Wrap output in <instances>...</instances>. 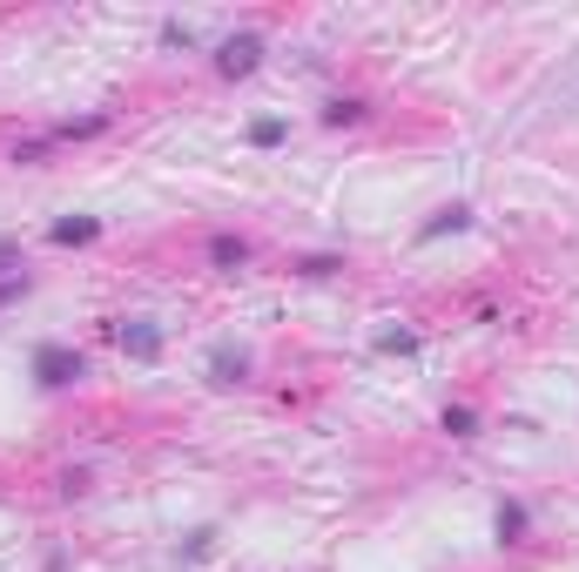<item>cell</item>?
<instances>
[{"instance_id": "obj_1", "label": "cell", "mask_w": 579, "mask_h": 572, "mask_svg": "<svg viewBox=\"0 0 579 572\" xmlns=\"http://www.w3.org/2000/svg\"><path fill=\"white\" fill-rule=\"evenodd\" d=\"M34 377H41V385H68V377H82V357L61 351V343H41V351H34Z\"/></svg>"}, {"instance_id": "obj_2", "label": "cell", "mask_w": 579, "mask_h": 572, "mask_svg": "<svg viewBox=\"0 0 579 572\" xmlns=\"http://www.w3.org/2000/svg\"><path fill=\"white\" fill-rule=\"evenodd\" d=\"M256 54H263V41H256V34H243V41H229V48H222V61H216V68H222V74H250V68H256Z\"/></svg>"}, {"instance_id": "obj_3", "label": "cell", "mask_w": 579, "mask_h": 572, "mask_svg": "<svg viewBox=\"0 0 579 572\" xmlns=\"http://www.w3.org/2000/svg\"><path fill=\"white\" fill-rule=\"evenodd\" d=\"M466 222H472V216H466V209L451 203V209H438L432 222H424V243H438V236H458V229H466Z\"/></svg>"}, {"instance_id": "obj_4", "label": "cell", "mask_w": 579, "mask_h": 572, "mask_svg": "<svg viewBox=\"0 0 579 572\" xmlns=\"http://www.w3.org/2000/svg\"><path fill=\"white\" fill-rule=\"evenodd\" d=\"M122 343H129L135 357H156V351H162V337L148 330V324H129V330H122Z\"/></svg>"}, {"instance_id": "obj_5", "label": "cell", "mask_w": 579, "mask_h": 572, "mask_svg": "<svg viewBox=\"0 0 579 572\" xmlns=\"http://www.w3.org/2000/svg\"><path fill=\"white\" fill-rule=\"evenodd\" d=\"M55 243H95V222L74 216V222H55Z\"/></svg>"}, {"instance_id": "obj_6", "label": "cell", "mask_w": 579, "mask_h": 572, "mask_svg": "<svg viewBox=\"0 0 579 572\" xmlns=\"http://www.w3.org/2000/svg\"><path fill=\"white\" fill-rule=\"evenodd\" d=\"M14 283H27V270H14V250L0 243V296H14Z\"/></svg>"}, {"instance_id": "obj_7", "label": "cell", "mask_w": 579, "mask_h": 572, "mask_svg": "<svg viewBox=\"0 0 579 572\" xmlns=\"http://www.w3.org/2000/svg\"><path fill=\"white\" fill-rule=\"evenodd\" d=\"M209 256H216V263H222V270H229V263H243L250 250H243L237 236H216V243H209Z\"/></svg>"}, {"instance_id": "obj_8", "label": "cell", "mask_w": 579, "mask_h": 572, "mask_svg": "<svg viewBox=\"0 0 579 572\" xmlns=\"http://www.w3.org/2000/svg\"><path fill=\"white\" fill-rule=\"evenodd\" d=\"M526 532V512L519 506H498V539H519Z\"/></svg>"}, {"instance_id": "obj_9", "label": "cell", "mask_w": 579, "mask_h": 572, "mask_svg": "<svg viewBox=\"0 0 579 572\" xmlns=\"http://www.w3.org/2000/svg\"><path fill=\"white\" fill-rule=\"evenodd\" d=\"M250 142H256V148H277V142H284V122H256Z\"/></svg>"}, {"instance_id": "obj_10", "label": "cell", "mask_w": 579, "mask_h": 572, "mask_svg": "<svg viewBox=\"0 0 579 572\" xmlns=\"http://www.w3.org/2000/svg\"><path fill=\"white\" fill-rule=\"evenodd\" d=\"M377 351H418V337H411V330H384Z\"/></svg>"}, {"instance_id": "obj_11", "label": "cell", "mask_w": 579, "mask_h": 572, "mask_svg": "<svg viewBox=\"0 0 579 572\" xmlns=\"http://www.w3.org/2000/svg\"><path fill=\"white\" fill-rule=\"evenodd\" d=\"M445 431H458V438H472V411L458 404V411H445Z\"/></svg>"}]
</instances>
